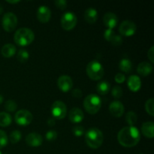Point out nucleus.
Wrapping results in <instances>:
<instances>
[{
  "label": "nucleus",
  "mask_w": 154,
  "mask_h": 154,
  "mask_svg": "<svg viewBox=\"0 0 154 154\" xmlns=\"http://www.w3.org/2000/svg\"><path fill=\"white\" fill-rule=\"evenodd\" d=\"M114 80H115V81L117 84H122V83L124 82L125 80H126V77H125L124 74L117 73V75H115V77H114Z\"/></svg>",
  "instance_id": "c9c22d12"
},
{
  "label": "nucleus",
  "mask_w": 154,
  "mask_h": 154,
  "mask_svg": "<svg viewBox=\"0 0 154 154\" xmlns=\"http://www.w3.org/2000/svg\"><path fill=\"white\" fill-rule=\"evenodd\" d=\"M78 18L72 11H67L63 14L61 17V26L66 31L72 30L76 26Z\"/></svg>",
  "instance_id": "0eeeda50"
},
{
  "label": "nucleus",
  "mask_w": 154,
  "mask_h": 154,
  "mask_svg": "<svg viewBox=\"0 0 154 154\" xmlns=\"http://www.w3.org/2000/svg\"><path fill=\"white\" fill-rule=\"evenodd\" d=\"M56 124L55 119L54 118H49L48 120V125L49 126H54Z\"/></svg>",
  "instance_id": "58836bf2"
},
{
  "label": "nucleus",
  "mask_w": 154,
  "mask_h": 154,
  "mask_svg": "<svg viewBox=\"0 0 154 154\" xmlns=\"http://www.w3.org/2000/svg\"><path fill=\"white\" fill-rule=\"evenodd\" d=\"M12 123V117L8 113H0V126L7 127Z\"/></svg>",
  "instance_id": "393cba45"
},
{
  "label": "nucleus",
  "mask_w": 154,
  "mask_h": 154,
  "mask_svg": "<svg viewBox=\"0 0 154 154\" xmlns=\"http://www.w3.org/2000/svg\"><path fill=\"white\" fill-rule=\"evenodd\" d=\"M51 17V11L48 7L42 5L38 8L37 18L39 22L42 23H46L49 22Z\"/></svg>",
  "instance_id": "4468645a"
},
{
  "label": "nucleus",
  "mask_w": 154,
  "mask_h": 154,
  "mask_svg": "<svg viewBox=\"0 0 154 154\" xmlns=\"http://www.w3.org/2000/svg\"><path fill=\"white\" fill-rule=\"evenodd\" d=\"M73 135L76 137H81L84 134V129L81 126H76L72 129Z\"/></svg>",
  "instance_id": "72a5a7b5"
},
{
  "label": "nucleus",
  "mask_w": 154,
  "mask_h": 154,
  "mask_svg": "<svg viewBox=\"0 0 154 154\" xmlns=\"http://www.w3.org/2000/svg\"><path fill=\"white\" fill-rule=\"evenodd\" d=\"M141 139L139 130L134 126H126L120 129L117 134V140L120 144L125 147L136 146Z\"/></svg>",
  "instance_id": "f257e3e1"
},
{
  "label": "nucleus",
  "mask_w": 154,
  "mask_h": 154,
  "mask_svg": "<svg viewBox=\"0 0 154 154\" xmlns=\"http://www.w3.org/2000/svg\"><path fill=\"white\" fill-rule=\"evenodd\" d=\"M72 95L73 97L77 98V99H80V98L82 97L83 96V93L80 89H75V90H72Z\"/></svg>",
  "instance_id": "e433bc0d"
},
{
  "label": "nucleus",
  "mask_w": 154,
  "mask_h": 154,
  "mask_svg": "<svg viewBox=\"0 0 154 154\" xmlns=\"http://www.w3.org/2000/svg\"><path fill=\"white\" fill-rule=\"evenodd\" d=\"M137 114L134 111H129L126 116V123L129 125V126H134L137 123Z\"/></svg>",
  "instance_id": "a878e982"
},
{
  "label": "nucleus",
  "mask_w": 154,
  "mask_h": 154,
  "mask_svg": "<svg viewBox=\"0 0 154 154\" xmlns=\"http://www.w3.org/2000/svg\"><path fill=\"white\" fill-rule=\"evenodd\" d=\"M55 5L57 8L60 10H64L67 7V2L66 0H57L55 2Z\"/></svg>",
  "instance_id": "f704fd0d"
},
{
  "label": "nucleus",
  "mask_w": 154,
  "mask_h": 154,
  "mask_svg": "<svg viewBox=\"0 0 154 154\" xmlns=\"http://www.w3.org/2000/svg\"><path fill=\"white\" fill-rule=\"evenodd\" d=\"M137 26L135 23L130 20H125L122 22L119 26V32L121 35L125 37H130L136 32Z\"/></svg>",
  "instance_id": "9d476101"
},
{
  "label": "nucleus",
  "mask_w": 154,
  "mask_h": 154,
  "mask_svg": "<svg viewBox=\"0 0 154 154\" xmlns=\"http://www.w3.org/2000/svg\"><path fill=\"white\" fill-rule=\"evenodd\" d=\"M57 86L63 93H67L72 90L73 87V81L71 77L68 75H62L57 80Z\"/></svg>",
  "instance_id": "9b49d317"
},
{
  "label": "nucleus",
  "mask_w": 154,
  "mask_h": 154,
  "mask_svg": "<svg viewBox=\"0 0 154 154\" xmlns=\"http://www.w3.org/2000/svg\"><path fill=\"white\" fill-rule=\"evenodd\" d=\"M5 154H8V153H5Z\"/></svg>",
  "instance_id": "c03bdc74"
},
{
  "label": "nucleus",
  "mask_w": 154,
  "mask_h": 154,
  "mask_svg": "<svg viewBox=\"0 0 154 154\" xmlns=\"http://www.w3.org/2000/svg\"><path fill=\"white\" fill-rule=\"evenodd\" d=\"M21 137H22V135H21V132L19 130H14L11 133L9 140H10L12 144H16V143L19 142L20 141Z\"/></svg>",
  "instance_id": "cd10ccee"
},
{
  "label": "nucleus",
  "mask_w": 154,
  "mask_h": 154,
  "mask_svg": "<svg viewBox=\"0 0 154 154\" xmlns=\"http://www.w3.org/2000/svg\"><path fill=\"white\" fill-rule=\"evenodd\" d=\"M147 57L152 63H154V47L152 46L147 52Z\"/></svg>",
  "instance_id": "4c0bfd02"
},
{
  "label": "nucleus",
  "mask_w": 154,
  "mask_h": 154,
  "mask_svg": "<svg viewBox=\"0 0 154 154\" xmlns=\"http://www.w3.org/2000/svg\"><path fill=\"white\" fill-rule=\"evenodd\" d=\"M35 34L32 29L29 28H20L17 30L14 37L15 43L20 47H26L33 42Z\"/></svg>",
  "instance_id": "f03ea898"
},
{
  "label": "nucleus",
  "mask_w": 154,
  "mask_h": 154,
  "mask_svg": "<svg viewBox=\"0 0 154 154\" xmlns=\"http://www.w3.org/2000/svg\"><path fill=\"white\" fill-rule=\"evenodd\" d=\"M8 143V138L5 132L0 129V148L5 147Z\"/></svg>",
  "instance_id": "7c9ffc66"
},
{
  "label": "nucleus",
  "mask_w": 154,
  "mask_h": 154,
  "mask_svg": "<svg viewBox=\"0 0 154 154\" xmlns=\"http://www.w3.org/2000/svg\"><path fill=\"white\" fill-rule=\"evenodd\" d=\"M154 123L153 122H146L142 124L141 126V132L143 135L148 138H153L154 136Z\"/></svg>",
  "instance_id": "412c9836"
},
{
  "label": "nucleus",
  "mask_w": 154,
  "mask_h": 154,
  "mask_svg": "<svg viewBox=\"0 0 154 154\" xmlns=\"http://www.w3.org/2000/svg\"><path fill=\"white\" fill-rule=\"evenodd\" d=\"M119 68L122 72L125 73H129L132 69V63L130 60L127 58H123L120 60L119 63Z\"/></svg>",
  "instance_id": "5701e85b"
},
{
  "label": "nucleus",
  "mask_w": 154,
  "mask_h": 154,
  "mask_svg": "<svg viewBox=\"0 0 154 154\" xmlns=\"http://www.w3.org/2000/svg\"><path fill=\"white\" fill-rule=\"evenodd\" d=\"M51 114L57 120H62L67 114V107L66 104L60 100L55 101L51 106Z\"/></svg>",
  "instance_id": "1a4fd4ad"
},
{
  "label": "nucleus",
  "mask_w": 154,
  "mask_h": 154,
  "mask_svg": "<svg viewBox=\"0 0 154 154\" xmlns=\"http://www.w3.org/2000/svg\"><path fill=\"white\" fill-rule=\"evenodd\" d=\"M102 106L100 97L96 94H90L84 99V107L86 111L90 114H96L99 112Z\"/></svg>",
  "instance_id": "39448f33"
},
{
  "label": "nucleus",
  "mask_w": 154,
  "mask_h": 154,
  "mask_svg": "<svg viewBox=\"0 0 154 154\" xmlns=\"http://www.w3.org/2000/svg\"><path fill=\"white\" fill-rule=\"evenodd\" d=\"M33 120V116L28 110L22 109L17 111L14 116V120L19 126H26L29 125Z\"/></svg>",
  "instance_id": "6e6552de"
},
{
  "label": "nucleus",
  "mask_w": 154,
  "mask_h": 154,
  "mask_svg": "<svg viewBox=\"0 0 154 154\" xmlns=\"http://www.w3.org/2000/svg\"><path fill=\"white\" fill-rule=\"evenodd\" d=\"M109 111L113 117H120L124 113V105L120 101L115 100L110 104Z\"/></svg>",
  "instance_id": "ddd939ff"
},
{
  "label": "nucleus",
  "mask_w": 154,
  "mask_h": 154,
  "mask_svg": "<svg viewBox=\"0 0 154 154\" xmlns=\"http://www.w3.org/2000/svg\"><path fill=\"white\" fill-rule=\"evenodd\" d=\"M111 94L114 96V99H120L123 96V90L120 86H115L113 87L112 90H111Z\"/></svg>",
  "instance_id": "2f4dec72"
},
{
  "label": "nucleus",
  "mask_w": 154,
  "mask_h": 154,
  "mask_svg": "<svg viewBox=\"0 0 154 154\" xmlns=\"http://www.w3.org/2000/svg\"><path fill=\"white\" fill-rule=\"evenodd\" d=\"M5 108L8 112H14L17 108V105L14 100H8L5 104Z\"/></svg>",
  "instance_id": "c756f323"
},
{
  "label": "nucleus",
  "mask_w": 154,
  "mask_h": 154,
  "mask_svg": "<svg viewBox=\"0 0 154 154\" xmlns=\"http://www.w3.org/2000/svg\"><path fill=\"white\" fill-rule=\"evenodd\" d=\"M2 55L5 58L14 57L16 54V47L12 44H6L2 48Z\"/></svg>",
  "instance_id": "4be33fe9"
},
{
  "label": "nucleus",
  "mask_w": 154,
  "mask_h": 154,
  "mask_svg": "<svg viewBox=\"0 0 154 154\" xmlns=\"http://www.w3.org/2000/svg\"><path fill=\"white\" fill-rule=\"evenodd\" d=\"M153 71V66L148 62H142L139 63L137 68V72L141 76H147L150 75Z\"/></svg>",
  "instance_id": "6ab92c4d"
},
{
  "label": "nucleus",
  "mask_w": 154,
  "mask_h": 154,
  "mask_svg": "<svg viewBox=\"0 0 154 154\" xmlns=\"http://www.w3.org/2000/svg\"><path fill=\"white\" fill-rule=\"evenodd\" d=\"M128 87L132 92H138L141 87V78L137 75H131L128 79Z\"/></svg>",
  "instance_id": "a211bd4d"
},
{
  "label": "nucleus",
  "mask_w": 154,
  "mask_h": 154,
  "mask_svg": "<svg viewBox=\"0 0 154 154\" xmlns=\"http://www.w3.org/2000/svg\"><path fill=\"white\" fill-rule=\"evenodd\" d=\"M17 17L12 12H7L3 16L2 20V24L5 31L7 32H11L16 29L17 26Z\"/></svg>",
  "instance_id": "423d86ee"
},
{
  "label": "nucleus",
  "mask_w": 154,
  "mask_h": 154,
  "mask_svg": "<svg viewBox=\"0 0 154 154\" xmlns=\"http://www.w3.org/2000/svg\"><path fill=\"white\" fill-rule=\"evenodd\" d=\"M87 75L93 81H99L105 74V70L102 65L98 60H92L87 64L86 69Z\"/></svg>",
  "instance_id": "20e7f679"
},
{
  "label": "nucleus",
  "mask_w": 154,
  "mask_h": 154,
  "mask_svg": "<svg viewBox=\"0 0 154 154\" xmlns=\"http://www.w3.org/2000/svg\"><path fill=\"white\" fill-rule=\"evenodd\" d=\"M145 110L148 114L153 117L154 116V99H150L146 102Z\"/></svg>",
  "instance_id": "c85d7f7f"
},
{
  "label": "nucleus",
  "mask_w": 154,
  "mask_h": 154,
  "mask_svg": "<svg viewBox=\"0 0 154 154\" xmlns=\"http://www.w3.org/2000/svg\"><path fill=\"white\" fill-rule=\"evenodd\" d=\"M96 90L99 94L102 95V96H105L111 90V85H110L109 82L108 81H101L97 84L96 87Z\"/></svg>",
  "instance_id": "b1692460"
},
{
  "label": "nucleus",
  "mask_w": 154,
  "mask_h": 154,
  "mask_svg": "<svg viewBox=\"0 0 154 154\" xmlns=\"http://www.w3.org/2000/svg\"><path fill=\"white\" fill-rule=\"evenodd\" d=\"M3 100H4V99H3V96H2V95H0V105H1V104L2 103Z\"/></svg>",
  "instance_id": "a19ab883"
},
{
  "label": "nucleus",
  "mask_w": 154,
  "mask_h": 154,
  "mask_svg": "<svg viewBox=\"0 0 154 154\" xmlns=\"http://www.w3.org/2000/svg\"><path fill=\"white\" fill-rule=\"evenodd\" d=\"M2 11H3V8H2V6L0 5V14H1L2 13Z\"/></svg>",
  "instance_id": "79ce46f5"
},
{
  "label": "nucleus",
  "mask_w": 154,
  "mask_h": 154,
  "mask_svg": "<svg viewBox=\"0 0 154 154\" xmlns=\"http://www.w3.org/2000/svg\"><path fill=\"white\" fill-rule=\"evenodd\" d=\"M84 19L86 22L90 24H94L98 20L97 11L93 8H87L84 12Z\"/></svg>",
  "instance_id": "aec40b11"
},
{
  "label": "nucleus",
  "mask_w": 154,
  "mask_h": 154,
  "mask_svg": "<svg viewBox=\"0 0 154 154\" xmlns=\"http://www.w3.org/2000/svg\"><path fill=\"white\" fill-rule=\"evenodd\" d=\"M17 58L18 61L20 63H26L29 60V52L26 50L20 49L18 51Z\"/></svg>",
  "instance_id": "bb28decb"
},
{
  "label": "nucleus",
  "mask_w": 154,
  "mask_h": 154,
  "mask_svg": "<svg viewBox=\"0 0 154 154\" xmlns=\"http://www.w3.org/2000/svg\"><path fill=\"white\" fill-rule=\"evenodd\" d=\"M26 142L30 147H37L42 145L43 142V138L40 134L36 133V132H31L26 137Z\"/></svg>",
  "instance_id": "2eb2a0df"
},
{
  "label": "nucleus",
  "mask_w": 154,
  "mask_h": 154,
  "mask_svg": "<svg viewBox=\"0 0 154 154\" xmlns=\"http://www.w3.org/2000/svg\"><path fill=\"white\" fill-rule=\"evenodd\" d=\"M103 23L105 26L108 27V29H113L117 26L118 23V17L115 14L112 12H108L104 15Z\"/></svg>",
  "instance_id": "dca6fc26"
},
{
  "label": "nucleus",
  "mask_w": 154,
  "mask_h": 154,
  "mask_svg": "<svg viewBox=\"0 0 154 154\" xmlns=\"http://www.w3.org/2000/svg\"><path fill=\"white\" fill-rule=\"evenodd\" d=\"M0 154H2V152H1V151H0Z\"/></svg>",
  "instance_id": "37998d69"
},
{
  "label": "nucleus",
  "mask_w": 154,
  "mask_h": 154,
  "mask_svg": "<svg viewBox=\"0 0 154 154\" xmlns=\"http://www.w3.org/2000/svg\"><path fill=\"white\" fill-rule=\"evenodd\" d=\"M8 3H10V4H17V3H19L20 1L18 0H14V1H7Z\"/></svg>",
  "instance_id": "ea45409f"
},
{
  "label": "nucleus",
  "mask_w": 154,
  "mask_h": 154,
  "mask_svg": "<svg viewBox=\"0 0 154 154\" xmlns=\"http://www.w3.org/2000/svg\"><path fill=\"white\" fill-rule=\"evenodd\" d=\"M57 132L55 130H49L45 134V138L48 141H52L57 139Z\"/></svg>",
  "instance_id": "473e14b6"
},
{
  "label": "nucleus",
  "mask_w": 154,
  "mask_h": 154,
  "mask_svg": "<svg viewBox=\"0 0 154 154\" xmlns=\"http://www.w3.org/2000/svg\"><path fill=\"white\" fill-rule=\"evenodd\" d=\"M104 38L106 41L111 42L114 46H120L123 43V38L121 35H117L115 34L113 29H107L104 32Z\"/></svg>",
  "instance_id": "f8f14e48"
},
{
  "label": "nucleus",
  "mask_w": 154,
  "mask_h": 154,
  "mask_svg": "<svg viewBox=\"0 0 154 154\" xmlns=\"http://www.w3.org/2000/svg\"><path fill=\"white\" fill-rule=\"evenodd\" d=\"M84 118V113L79 108H73L71 109L69 114V119L72 123H79L83 121Z\"/></svg>",
  "instance_id": "f3484780"
},
{
  "label": "nucleus",
  "mask_w": 154,
  "mask_h": 154,
  "mask_svg": "<svg viewBox=\"0 0 154 154\" xmlns=\"http://www.w3.org/2000/svg\"><path fill=\"white\" fill-rule=\"evenodd\" d=\"M85 141L90 148L97 149L100 147L103 143L104 135L100 129L91 128L86 132Z\"/></svg>",
  "instance_id": "7ed1b4c3"
}]
</instances>
